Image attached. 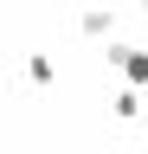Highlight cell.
I'll return each instance as SVG.
<instances>
[{
    "label": "cell",
    "instance_id": "4",
    "mask_svg": "<svg viewBox=\"0 0 148 154\" xmlns=\"http://www.w3.org/2000/svg\"><path fill=\"white\" fill-rule=\"evenodd\" d=\"M26 77H32L39 90H52V84H58V64H52V51H32V58H26Z\"/></svg>",
    "mask_w": 148,
    "mask_h": 154
},
{
    "label": "cell",
    "instance_id": "2",
    "mask_svg": "<svg viewBox=\"0 0 148 154\" xmlns=\"http://www.w3.org/2000/svg\"><path fill=\"white\" fill-rule=\"evenodd\" d=\"M77 32L97 38V45H109V32H116V0H90V7L77 13Z\"/></svg>",
    "mask_w": 148,
    "mask_h": 154
},
{
    "label": "cell",
    "instance_id": "5",
    "mask_svg": "<svg viewBox=\"0 0 148 154\" xmlns=\"http://www.w3.org/2000/svg\"><path fill=\"white\" fill-rule=\"evenodd\" d=\"M142 13H148V0H142Z\"/></svg>",
    "mask_w": 148,
    "mask_h": 154
},
{
    "label": "cell",
    "instance_id": "3",
    "mask_svg": "<svg viewBox=\"0 0 148 154\" xmlns=\"http://www.w3.org/2000/svg\"><path fill=\"white\" fill-rule=\"evenodd\" d=\"M109 116H116V122H135V116H148L142 84H116V96H109Z\"/></svg>",
    "mask_w": 148,
    "mask_h": 154
},
{
    "label": "cell",
    "instance_id": "1",
    "mask_svg": "<svg viewBox=\"0 0 148 154\" xmlns=\"http://www.w3.org/2000/svg\"><path fill=\"white\" fill-rule=\"evenodd\" d=\"M103 58L122 71V84H142V90H148V51H142V45H122V38H109V45H103Z\"/></svg>",
    "mask_w": 148,
    "mask_h": 154
}]
</instances>
